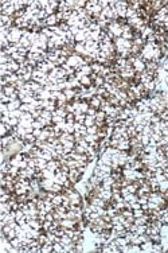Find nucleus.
Returning <instances> with one entry per match:
<instances>
[{
	"label": "nucleus",
	"instance_id": "72a5a7b5",
	"mask_svg": "<svg viewBox=\"0 0 168 253\" xmlns=\"http://www.w3.org/2000/svg\"><path fill=\"white\" fill-rule=\"evenodd\" d=\"M164 81H165V83L168 85V74H167V77H165V80H164Z\"/></svg>",
	"mask_w": 168,
	"mask_h": 253
},
{
	"label": "nucleus",
	"instance_id": "7ed1b4c3",
	"mask_svg": "<svg viewBox=\"0 0 168 253\" xmlns=\"http://www.w3.org/2000/svg\"><path fill=\"white\" fill-rule=\"evenodd\" d=\"M133 69H135L136 73H143L145 71V61H144L141 57H137V58L135 59V62H133Z\"/></svg>",
	"mask_w": 168,
	"mask_h": 253
},
{
	"label": "nucleus",
	"instance_id": "2eb2a0df",
	"mask_svg": "<svg viewBox=\"0 0 168 253\" xmlns=\"http://www.w3.org/2000/svg\"><path fill=\"white\" fill-rule=\"evenodd\" d=\"M74 124H75V123H74ZM74 124L66 123L65 128H63V132H65V133H74V132H75V126H74Z\"/></svg>",
	"mask_w": 168,
	"mask_h": 253
},
{
	"label": "nucleus",
	"instance_id": "c85d7f7f",
	"mask_svg": "<svg viewBox=\"0 0 168 253\" xmlns=\"http://www.w3.org/2000/svg\"><path fill=\"white\" fill-rule=\"evenodd\" d=\"M74 151L75 152H78V153H86V148L85 147H82V145H79V144H75V148H74Z\"/></svg>",
	"mask_w": 168,
	"mask_h": 253
},
{
	"label": "nucleus",
	"instance_id": "412c9836",
	"mask_svg": "<svg viewBox=\"0 0 168 253\" xmlns=\"http://www.w3.org/2000/svg\"><path fill=\"white\" fill-rule=\"evenodd\" d=\"M41 34H43L44 36H47V38H49V39H50V38H53V36H54V32L51 31V28H50V27H44V28H43V30H42V31H41Z\"/></svg>",
	"mask_w": 168,
	"mask_h": 253
},
{
	"label": "nucleus",
	"instance_id": "7c9ffc66",
	"mask_svg": "<svg viewBox=\"0 0 168 253\" xmlns=\"http://www.w3.org/2000/svg\"><path fill=\"white\" fill-rule=\"evenodd\" d=\"M95 113H97V109H94V108H92V106H90V108H89V110H87V113H86V115H87V116H93V117H95Z\"/></svg>",
	"mask_w": 168,
	"mask_h": 253
},
{
	"label": "nucleus",
	"instance_id": "a878e982",
	"mask_svg": "<svg viewBox=\"0 0 168 253\" xmlns=\"http://www.w3.org/2000/svg\"><path fill=\"white\" fill-rule=\"evenodd\" d=\"M97 132H98V126L97 125L87 126V135H97Z\"/></svg>",
	"mask_w": 168,
	"mask_h": 253
},
{
	"label": "nucleus",
	"instance_id": "bb28decb",
	"mask_svg": "<svg viewBox=\"0 0 168 253\" xmlns=\"http://www.w3.org/2000/svg\"><path fill=\"white\" fill-rule=\"evenodd\" d=\"M85 118H86V115H85V113H81V115L75 116V123L84 124V123H85Z\"/></svg>",
	"mask_w": 168,
	"mask_h": 253
},
{
	"label": "nucleus",
	"instance_id": "c756f323",
	"mask_svg": "<svg viewBox=\"0 0 168 253\" xmlns=\"http://www.w3.org/2000/svg\"><path fill=\"white\" fill-rule=\"evenodd\" d=\"M144 214H145V211H144L143 209H137V210H133V215H135V218L143 217Z\"/></svg>",
	"mask_w": 168,
	"mask_h": 253
},
{
	"label": "nucleus",
	"instance_id": "f257e3e1",
	"mask_svg": "<svg viewBox=\"0 0 168 253\" xmlns=\"http://www.w3.org/2000/svg\"><path fill=\"white\" fill-rule=\"evenodd\" d=\"M66 63L69 65V66H71V67H74V69H79L81 66H84L85 65V61H84V57H81V55H78V54H75L74 53L71 57H69L67 58V62Z\"/></svg>",
	"mask_w": 168,
	"mask_h": 253
},
{
	"label": "nucleus",
	"instance_id": "dca6fc26",
	"mask_svg": "<svg viewBox=\"0 0 168 253\" xmlns=\"http://www.w3.org/2000/svg\"><path fill=\"white\" fill-rule=\"evenodd\" d=\"M41 252L42 253H53L54 252V246H53V244H44V245H42Z\"/></svg>",
	"mask_w": 168,
	"mask_h": 253
},
{
	"label": "nucleus",
	"instance_id": "473e14b6",
	"mask_svg": "<svg viewBox=\"0 0 168 253\" xmlns=\"http://www.w3.org/2000/svg\"><path fill=\"white\" fill-rule=\"evenodd\" d=\"M165 158L168 159V145H167V150H165Z\"/></svg>",
	"mask_w": 168,
	"mask_h": 253
},
{
	"label": "nucleus",
	"instance_id": "6ab92c4d",
	"mask_svg": "<svg viewBox=\"0 0 168 253\" xmlns=\"http://www.w3.org/2000/svg\"><path fill=\"white\" fill-rule=\"evenodd\" d=\"M85 125L86 126H92V125H95V117L93 116H87L86 115V118H85Z\"/></svg>",
	"mask_w": 168,
	"mask_h": 253
},
{
	"label": "nucleus",
	"instance_id": "4468645a",
	"mask_svg": "<svg viewBox=\"0 0 168 253\" xmlns=\"http://www.w3.org/2000/svg\"><path fill=\"white\" fill-rule=\"evenodd\" d=\"M42 172H43V178H46V179H54L55 178V171H53V170L46 168Z\"/></svg>",
	"mask_w": 168,
	"mask_h": 253
},
{
	"label": "nucleus",
	"instance_id": "423d86ee",
	"mask_svg": "<svg viewBox=\"0 0 168 253\" xmlns=\"http://www.w3.org/2000/svg\"><path fill=\"white\" fill-rule=\"evenodd\" d=\"M46 24H47V27H54V26H59V22H58V19H57V15H50V16H47L46 18Z\"/></svg>",
	"mask_w": 168,
	"mask_h": 253
},
{
	"label": "nucleus",
	"instance_id": "1a4fd4ad",
	"mask_svg": "<svg viewBox=\"0 0 168 253\" xmlns=\"http://www.w3.org/2000/svg\"><path fill=\"white\" fill-rule=\"evenodd\" d=\"M77 70H79V71H81L84 75H90L93 73V69H92V66H90V65H84V66H81L79 69H77Z\"/></svg>",
	"mask_w": 168,
	"mask_h": 253
},
{
	"label": "nucleus",
	"instance_id": "0eeeda50",
	"mask_svg": "<svg viewBox=\"0 0 168 253\" xmlns=\"http://www.w3.org/2000/svg\"><path fill=\"white\" fill-rule=\"evenodd\" d=\"M61 166H62V164H61V161L57 160V159H53V160L47 161V168H49V170H53V171H57V170Z\"/></svg>",
	"mask_w": 168,
	"mask_h": 253
},
{
	"label": "nucleus",
	"instance_id": "ddd939ff",
	"mask_svg": "<svg viewBox=\"0 0 168 253\" xmlns=\"http://www.w3.org/2000/svg\"><path fill=\"white\" fill-rule=\"evenodd\" d=\"M124 199H125V202H129V203H135V202H138L137 194H132V193L128 194V195H125Z\"/></svg>",
	"mask_w": 168,
	"mask_h": 253
},
{
	"label": "nucleus",
	"instance_id": "6e6552de",
	"mask_svg": "<svg viewBox=\"0 0 168 253\" xmlns=\"http://www.w3.org/2000/svg\"><path fill=\"white\" fill-rule=\"evenodd\" d=\"M140 246H141L143 252H152V250H153V241H151V240L145 241V242H143Z\"/></svg>",
	"mask_w": 168,
	"mask_h": 253
},
{
	"label": "nucleus",
	"instance_id": "9d476101",
	"mask_svg": "<svg viewBox=\"0 0 168 253\" xmlns=\"http://www.w3.org/2000/svg\"><path fill=\"white\" fill-rule=\"evenodd\" d=\"M90 66H92V69H93V73H95V74H98V75H100V73L102 71V69H104V65L98 63V62H93Z\"/></svg>",
	"mask_w": 168,
	"mask_h": 253
},
{
	"label": "nucleus",
	"instance_id": "b1692460",
	"mask_svg": "<svg viewBox=\"0 0 168 253\" xmlns=\"http://www.w3.org/2000/svg\"><path fill=\"white\" fill-rule=\"evenodd\" d=\"M36 98L34 96H26V97H23V98H20V101H22L23 104H31V102H34Z\"/></svg>",
	"mask_w": 168,
	"mask_h": 253
},
{
	"label": "nucleus",
	"instance_id": "f03ea898",
	"mask_svg": "<svg viewBox=\"0 0 168 253\" xmlns=\"http://www.w3.org/2000/svg\"><path fill=\"white\" fill-rule=\"evenodd\" d=\"M82 176H84V172H81L78 168H71L70 171H69V180H70L73 185H75V183H78L79 180L82 179Z\"/></svg>",
	"mask_w": 168,
	"mask_h": 253
},
{
	"label": "nucleus",
	"instance_id": "393cba45",
	"mask_svg": "<svg viewBox=\"0 0 168 253\" xmlns=\"http://www.w3.org/2000/svg\"><path fill=\"white\" fill-rule=\"evenodd\" d=\"M136 233L137 234H145L147 233V225H137Z\"/></svg>",
	"mask_w": 168,
	"mask_h": 253
},
{
	"label": "nucleus",
	"instance_id": "9b49d317",
	"mask_svg": "<svg viewBox=\"0 0 168 253\" xmlns=\"http://www.w3.org/2000/svg\"><path fill=\"white\" fill-rule=\"evenodd\" d=\"M51 202H53V205H54L55 207H57V206H61V205H62V202H63L62 194H55V196L51 199Z\"/></svg>",
	"mask_w": 168,
	"mask_h": 253
},
{
	"label": "nucleus",
	"instance_id": "cd10ccee",
	"mask_svg": "<svg viewBox=\"0 0 168 253\" xmlns=\"http://www.w3.org/2000/svg\"><path fill=\"white\" fill-rule=\"evenodd\" d=\"M66 123H71V124L75 123V116H74V113H67V116H66Z\"/></svg>",
	"mask_w": 168,
	"mask_h": 253
},
{
	"label": "nucleus",
	"instance_id": "4be33fe9",
	"mask_svg": "<svg viewBox=\"0 0 168 253\" xmlns=\"http://www.w3.org/2000/svg\"><path fill=\"white\" fill-rule=\"evenodd\" d=\"M167 190H168V179H165V180H163V182L159 183V191L165 193Z\"/></svg>",
	"mask_w": 168,
	"mask_h": 253
},
{
	"label": "nucleus",
	"instance_id": "f3484780",
	"mask_svg": "<svg viewBox=\"0 0 168 253\" xmlns=\"http://www.w3.org/2000/svg\"><path fill=\"white\" fill-rule=\"evenodd\" d=\"M93 85H94L95 88H100V86H104V85H105V78L101 77V75H98V77L95 78L94 81H93Z\"/></svg>",
	"mask_w": 168,
	"mask_h": 253
},
{
	"label": "nucleus",
	"instance_id": "20e7f679",
	"mask_svg": "<svg viewBox=\"0 0 168 253\" xmlns=\"http://www.w3.org/2000/svg\"><path fill=\"white\" fill-rule=\"evenodd\" d=\"M101 101H102V97H98V96H94L92 100L89 101V105L94 109L100 110L101 109Z\"/></svg>",
	"mask_w": 168,
	"mask_h": 253
},
{
	"label": "nucleus",
	"instance_id": "a211bd4d",
	"mask_svg": "<svg viewBox=\"0 0 168 253\" xmlns=\"http://www.w3.org/2000/svg\"><path fill=\"white\" fill-rule=\"evenodd\" d=\"M90 105H89V101H81V104H79V110H81L82 113H85L86 115L87 110H89Z\"/></svg>",
	"mask_w": 168,
	"mask_h": 253
},
{
	"label": "nucleus",
	"instance_id": "39448f33",
	"mask_svg": "<svg viewBox=\"0 0 168 253\" xmlns=\"http://www.w3.org/2000/svg\"><path fill=\"white\" fill-rule=\"evenodd\" d=\"M23 102L20 101L19 98L18 100H12V101H10L8 104H7V106H8V110L10 112H12V110H16V109H20V106H22Z\"/></svg>",
	"mask_w": 168,
	"mask_h": 253
},
{
	"label": "nucleus",
	"instance_id": "f8f14e48",
	"mask_svg": "<svg viewBox=\"0 0 168 253\" xmlns=\"http://www.w3.org/2000/svg\"><path fill=\"white\" fill-rule=\"evenodd\" d=\"M81 85L85 86V88H89V86H92L93 85L92 78H90L89 75H84V77L81 78Z\"/></svg>",
	"mask_w": 168,
	"mask_h": 253
},
{
	"label": "nucleus",
	"instance_id": "5701e85b",
	"mask_svg": "<svg viewBox=\"0 0 168 253\" xmlns=\"http://www.w3.org/2000/svg\"><path fill=\"white\" fill-rule=\"evenodd\" d=\"M63 121H66V118L65 117H61V116H57V115H54L53 113V124H59V123H63Z\"/></svg>",
	"mask_w": 168,
	"mask_h": 253
},
{
	"label": "nucleus",
	"instance_id": "2f4dec72",
	"mask_svg": "<svg viewBox=\"0 0 168 253\" xmlns=\"http://www.w3.org/2000/svg\"><path fill=\"white\" fill-rule=\"evenodd\" d=\"M41 133H42V129H35V128H34V131H33V135H34V136L36 137V139H38V137L41 136Z\"/></svg>",
	"mask_w": 168,
	"mask_h": 253
},
{
	"label": "nucleus",
	"instance_id": "aec40b11",
	"mask_svg": "<svg viewBox=\"0 0 168 253\" xmlns=\"http://www.w3.org/2000/svg\"><path fill=\"white\" fill-rule=\"evenodd\" d=\"M41 117L46 118V120H51V121H53V112H50V110H46V109H42Z\"/></svg>",
	"mask_w": 168,
	"mask_h": 253
}]
</instances>
